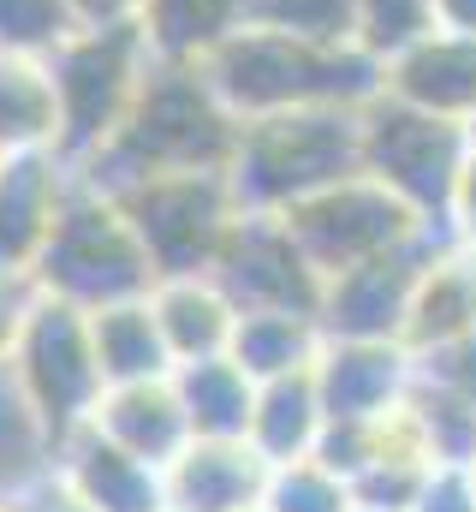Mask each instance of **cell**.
I'll return each mask as SVG.
<instances>
[{"label":"cell","mask_w":476,"mask_h":512,"mask_svg":"<svg viewBox=\"0 0 476 512\" xmlns=\"http://www.w3.org/2000/svg\"><path fill=\"white\" fill-rule=\"evenodd\" d=\"M238 126L244 120L215 96L203 66L155 60L131 114L78 167V179L102 185V191H125V185H143L161 173H227L238 149Z\"/></svg>","instance_id":"obj_1"},{"label":"cell","mask_w":476,"mask_h":512,"mask_svg":"<svg viewBox=\"0 0 476 512\" xmlns=\"http://www.w3.org/2000/svg\"><path fill=\"white\" fill-rule=\"evenodd\" d=\"M203 72L238 120H268L298 108H363L369 96H381V66L363 48L304 42L262 18H250L233 42H221L203 60Z\"/></svg>","instance_id":"obj_2"},{"label":"cell","mask_w":476,"mask_h":512,"mask_svg":"<svg viewBox=\"0 0 476 512\" xmlns=\"http://www.w3.org/2000/svg\"><path fill=\"white\" fill-rule=\"evenodd\" d=\"M346 173H363L357 108H298V114L244 120L227 161L238 209L250 215H286L292 203L316 197Z\"/></svg>","instance_id":"obj_3"},{"label":"cell","mask_w":476,"mask_h":512,"mask_svg":"<svg viewBox=\"0 0 476 512\" xmlns=\"http://www.w3.org/2000/svg\"><path fill=\"white\" fill-rule=\"evenodd\" d=\"M36 286L72 310H108L125 298H149L155 292V262L143 251L125 203L102 185H72V197L54 215V233L36 256Z\"/></svg>","instance_id":"obj_4"},{"label":"cell","mask_w":476,"mask_h":512,"mask_svg":"<svg viewBox=\"0 0 476 512\" xmlns=\"http://www.w3.org/2000/svg\"><path fill=\"white\" fill-rule=\"evenodd\" d=\"M149 66H155V48H149L137 18L78 24L48 54V78L60 96V155L72 167H84L119 131V120L131 114V102L149 78Z\"/></svg>","instance_id":"obj_5"},{"label":"cell","mask_w":476,"mask_h":512,"mask_svg":"<svg viewBox=\"0 0 476 512\" xmlns=\"http://www.w3.org/2000/svg\"><path fill=\"white\" fill-rule=\"evenodd\" d=\"M6 382H12L30 429L42 435L48 453L66 435L90 429L96 405L108 393V376L96 364V340H90V310H72V304L42 292L18 352L6 358Z\"/></svg>","instance_id":"obj_6"},{"label":"cell","mask_w":476,"mask_h":512,"mask_svg":"<svg viewBox=\"0 0 476 512\" xmlns=\"http://www.w3.org/2000/svg\"><path fill=\"white\" fill-rule=\"evenodd\" d=\"M357 143H363V173L381 179L393 197H405L423 221H447L459 173L476 149L465 120L423 114L387 90L357 108Z\"/></svg>","instance_id":"obj_7"},{"label":"cell","mask_w":476,"mask_h":512,"mask_svg":"<svg viewBox=\"0 0 476 512\" xmlns=\"http://www.w3.org/2000/svg\"><path fill=\"white\" fill-rule=\"evenodd\" d=\"M143 239V251L155 262V280L173 274H209L215 251L227 245L238 209V191L227 173H161L143 185L114 191Z\"/></svg>","instance_id":"obj_8"},{"label":"cell","mask_w":476,"mask_h":512,"mask_svg":"<svg viewBox=\"0 0 476 512\" xmlns=\"http://www.w3.org/2000/svg\"><path fill=\"white\" fill-rule=\"evenodd\" d=\"M286 227H292V239L304 245V256L316 262V274L334 280V274H346L357 262H375V256L411 245V239H417L423 227H435V221H423V215H417L405 197H393L381 179L346 173V179L322 185L316 197L292 203V209H286Z\"/></svg>","instance_id":"obj_9"},{"label":"cell","mask_w":476,"mask_h":512,"mask_svg":"<svg viewBox=\"0 0 476 512\" xmlns=\"http://www.w3.org/2000/svg\"><path fill=\"white\" fill-rule=\"evenodd\" d=\"M215 286L238 304V316L250 310H298V316H316L322 310V274L316 262L304 256V245L292 239L286 215H238L227 245L209 262Z\"/></svg>","instance_id":"obj_10"},{"label":"cell","mask_w":476,"mask_h":512,"mask_svg":"<svg viewBox=\"0 0 476 512\" xmlns=\"http://www.w3.org/2000/svg\"><path fill=\"white\" fill-rule=\"evenodd\" d=\"M447 239H453V227L435 221V227H423L411 245H399V251L375 256V262H357L346 274H334V280L322 286V310H316L322 334H328V340H399V346H405V316H411L417 280H423L429 256L441 251Z\"/></svg>","instance_id":"obj_11"},{"label":"cell","mask_w":476,"mask_h":512,"mask_svg":"<svg viewBox=\"0 0 476 512\" xmlns=\"http://www.w3.org/2000/svg\"><path fill=\"white\" fill-rule=\"evenodd\" d=\"M78 167L66 155H6L0 161V274H30L72 197Z\"/></svg>","instance_id":"obj_12"},{"label":"cell","mask_w":476,"mask_h":512,"mask_svg":"<svg viewBox=\"0 0 476 512\" xmlns=\"http://www.w3.org/2000/svg\"><path fill=\"white\" fill-rule=\"evenodd\" d=\"M48 471L96 512H161L167 507V489H161V465L125 453L119 441H108L96 423L66 435L54 453H48Z\"/></svg>","instance_id":"obj_13"},{"label":"cell","mask_w":476,"mask_h":512,"mask_svg":"<svg viewBox=\"0 0 476 512\" xmlns=\"http://www.w3.org/2000/svg\"><path fill=\"white\" fill-rule=\"evenodd\" d=\"M316 387L328 417H387L411 399L417 358L399 340H328L316 358Z\"/></svg>","instance_id":"obj_14"},{"label":"cell","mask_w":476,"mask_h":512,"mask_svg":"<svg viewBox=\"0 0 476 512\" xmlns=\"http://www.w3.org/2000/svg\"><path fill=\"white\" fill-rule=\"evenodd\" d=\"M274 465L250 447V441H203L191 435V447L161 471L167 507L173 512H250L262 507Z\"/></svg>","instance_id":"obj_15"},{"label":"cell","mask_w":476,"mask_h":512,"mask_svg":"<svg viewBox=\"0 0 476 512\" xmlns=\"http://www.w3.org/2000/svg\"><path fill=\"white\" fill-rule=\"evenodd\" d=\"M381 90L441 114V120H476V36L465 30H429L417 48H405L399 60L381 66Z\"/></svg>","instance_id":"obj_16"},{"label":"cell","mask_w":476,"mask_h":512,"mask_svg":"<svg viewBox=\"0 0 476 512\" xmlns=\"http://www.w3.org/2000/svg\"><path fill=\"white\" fill-rule=\"evenodd\" d=\"M96 429H102L108 441H119L125 453L161 465V471L191 447V417H185V399H179L173 376L108 387L102 405H96Z\"/></svg>","instance_id":"obj_17"},{"label":"cell","mask_w":476,"mask_h":512,"mask_svg":"<svg viewBox=\"0 0 476 512\" xmlns=\"http://www.w3.org/2000/svg\"><path fill=\"white\" fill-rule=\"evenodd\" d=\"M471 328H476V245L447 239L417 280V298H411V316H405V346H411V358H423L435 346L465 340Z\"/></svg>","instance_id":"obj_18"},{"label":"cell","mask_w":476,"mask_h":512,"mask_svg":"<svg viewBox=\"0 0 476 512\" xmlns=\"http://www.w3.org/2000/svg\"><path fill=\"white\" fill-rule=\"evenodd\" d=\"M149 304H155V322H161V334H167L173 370H179V364H197V358H221V352L233 346L238 304L215 286V274H173V280H155Z\"/></svg>","instance_id":"obj_19"},{"label":"cell","mask_w":476,"mask_h":512,"mask_svg":"<svg viewBox=\"0 0 476 512\" xmlns=\"http://www.w3.org/2000/svg\"><path fill=\"white\" fill-rule=\"evenodd\" d=\"M322 429H328V405H322V387L316 370H298V376H274V382H256V411H250V447L268 459V465H292V459H316L322 447Z\"/></svg>","instance_id":"obj_20"},{"label":"cell","mask_w":476,"mask_h":512,"mask_svg":"<svg viewBox=\"0 0 476 512\" xmlns=\"http://www.w3.org/2000/svg\"><path fill=\"white\" fill-rule=\"evenodd\" d=\"M250 18H256V0H143L137 6V24L155 60H173V66H203Z\"/></svg>","instance_id":"obj_21"},{"label":"cell","mask_w":476,"mask_h":512,"mask_svg":"<svg viewBox=\"0 0 476 512\" xmlns=\"http://www.w3.org/2000/svg\"><path fill=\"white\" fill-rule=\"evenodd\" d=\"M60 155V96L48 60L0 54V161L6 155Z\"/></svg>","instance_id":"obj_22"},{"label":"cell","mask_w":476,"mask_h":512,"mask_svg":"<svg viewBox=\"0 0 476 512\" xmlns=\"http://www.w3.org/2000/svg\"><path fill=\"white\" fill-rule=\"evenodd\" d=\"M173 387H179V399H185L191 435H203V441H244V435H250L256 376H244V364H238L233 352L179 364V370H173Z\"/></svg>","instance_id":"obj_23"},{"label":"cell","mask_w":476,"mask_h":512,"mask_svg":"<svg viewBox=\"0 0 476 512\" xmlns=\"http://www.w3.org/2000/svg\"><path fill=\"white\" fill-rule=\"evenodd\" d=\"M90 340H96V364H102L108 387L173 376V352H167V334H161L149 298H125V304L96 310L90 316Z\"/></svg>","instance_id":"obj_24"},{"label":"cell","mask_w":476,"mask_h":512,"mask_svg":"<svg viewBox=\"0 0 476 512\" xmlns=\"http://www.w3.org/2000/svg\"><path fill=\"white\" fill-rule=\"evenodd\" d=\"M322 346H328V334H322L316 316H298V310H250V316H238L227 352L244 364V376L274 382V376L316 370Z\"/></svg>","instance_id":"obj_25"},{"label":"cell","mask_w":476,"mask_h":512,"mask_svg":"<svg viewBox=\"0 0 476 512\" xmlns=\"http://www.w3.org/2000/svg\"><path fill=\"white\" fill-rule=\"evenodd\" d=\"M405 411H411V423H417V435H423L435 465H471L476 459V405L465 393H447V387L417 376Z\"/></svg>","instance_id":"obj_26"},{"label":"cell","mask_w":476,"mask_h":512,"mask_svg":"<svg viewBox=\"0 0 476 512\" xmlns=\"http://www.w3.org/2000/svg\"><path fill=\"white\" fill-rule=\"evenodd\" d=\"M429 30H441L435 0H357V48L387 66L405 48H417Z\"/></svg>","instance_id":"obj_27"},{"label":"cell","mask_w":476,"mask_h":512,"mask_svg":"<svg viewBox=\"0 0 476 512\" xmlns=\"http://www.w3.org/2000/svg\"><path fill=\"white\" fill-rule=\"evenodd\" d=\"M268 512H357V495L340 471H328L322 459H292V465H274L268 477Z\"/></svg>","instance_id":"obj_28"},{"label":"cell","mask_w":476,"mask_h":512,"mask_svg":"<svg viewBox=\"0 0 476 512\" xmlns=\"http://www.w3.org/2000/svg\"><path fill=\"white\" fill-rule=\"evenodd\" d=\"M84 18L72 0H0V54H30L48 60Z\"/></svg>","instance_id":"obj_29"},{"label":"cell","mask_w":476,"mask_h":512,"mask_svg":"<svg viewBox=\"0 0 476 512\" xmlns=\"http://www.w3.org/2000/svg\"><path fill=\"white\" fill-rule=\"evenodd\" d=\"M256 18L304 42L357 48V0H256Z\"/></svg>","instance_id":"obj_30"},{"label":"cell","mask_w":476,"mask_h":512,"mask_svg":"<svg viewBox=\"0 0 476 512\" xmlns=\"http://www.w3.org/2000/svg\"><path fill=\"white\" fill-rule=\"evenodd\" d=\"M429 459H405V453H387V459H375L369 471H357L352 477V495L357 507H375V512H411V501L423 495V483H429Z\"/></svg>","instance_id":"obj_31"},{"label":"cell","mask_w":476,"mask_h":512,"mask_svg":"<svg viewBox=\"0 0 476 512\" xmlns=\"http://www.w3.org/2000/svg\"><path fill=\"white\" fill-rule=\"evenodd\" d=\"M417 376L435 387H447V393H465L476 405V328L465 340H453V346H435V352H423L417 358Z\"/></svg>","instance_id":"obj_32"},{"label":"cell","mask_w":476,"mask_h":512,"mask_svg":"<svg viewBox=\"0 0 476 512\" xmlns=\"http://www.w3.org/2000/svg\"><path fill=\"white\" fill-rule=\"evenodd\" d=\"M36 298H42L36 274H0V370H6V358L18 352L24 328H30V310H36Z\"/></svg>","instance_id":"obj_33"},{"label":"cell","mask_w":476,"mask_h":512,"mask_svg":"<svg viewBox=\"0 0 476 512\" xmlns=\"http://www.w3.org/2000/svg\"><path fill=\"white\" fill-rule=\"evenodd\" d=\"M411 512H476V477L471 465H435Z\"/></svg>","instance_id":"obj_34"},{"label":"cell","mask_w":476,"mask_h":512,"mask_svg":"<svg viewBox=\"0 0 476 512\" xmlns=\"http://www.w3.org/2000/svg\"><path fill=\"white\" fill-rule=\"evenodd\" d=\"M18 501H24V512H96V507H84V501H78V495L48 471V465H42L36 477H24V483H18Z\"/></svg>","instance_id":"obj_35"},{"label":"cell","mask_w":476,"mask_h":512,"mask_svg":"<svg viewBox=\"0 0 476 512\" xmlns=\"http://www.w3.org/2000/svg\"><path fill=\"white\" fill-rule=\"evenodd\" d=\"M447 227H453V239L476 245V149H471V161H465V173H459V191H453Z\"/></svg>","instance_id":"obj_36"},{"label":"cell","mask_w":476,"mask_h":512,"mask_svg":"<svg viewBox=\"0 0 476 512\" xmlns=\"http://www.w3.org/2000/svg\"><path fill=\"white\" fill-rule=\"evenodd\" d=\"M137 6H143V0H72V12H78L84 24H114V18H137Z\"/></svg>","instance_id":"obj_37"},{"label":"cell","mask_w":476,"mask_h":512,"mask_svg":"<svg viewBox=\"0 0 476 512\" xmlns=\"http://www.w3.org/2000/svg\"><path fill=\"white\" fill-rule=\"evenodd\" d=\"M435 12H441V30L476 36V0H435Z\"/></svg>","instance_id":"obj_38"},{"label":"cell","mask_w":476,"mask_h":512,"mask_svg":"<svg viewBox=\"0 0 476 512\" xmlns=\"http://www.w3.org/2000/svg\"><path fill=\"white\" fill-rule=\"evenodd\" d=\"M0 512H24V501H18V489H0Z\"/></svg>","instance_id":"obj_39"},{"label":"cell","mask_w":476,"mask_h":512,"mask_svg":"<svg viewBox=\"0 0 476 512\" xmlns=\"http://www.w3.org/2000/svg\"><path fill=\"white\" fill-rule=\"evenodd\" d=\"M357 512H375V507H357Z\"/></svg>","instance_id":"obj_40"},{"label":"cell","mask_w":476,"mask_h":512,"mask_svg":"<svg viewBox=\"0 0 476 512\" xmlns=\"http://www.w3.org/2000/svg\"><path fill=\"white\" fill-rule=\"evenodd\" d=\"M250 512H268V507H250Z\"/></svg>","instance_id":"obj_41"},{"label":"cell","mask_w":476,"mask_h":512,"mask_svg":"<svg viewBox=\"0 0 476 512\" xmlns=\"http://www.w3.org/2000/svg\"><path fill=\"white\" fill-rule=\"evenodd\" d=\"M471 477H476V459H471Z\"/></svg>","instance_id":"obj_42"},{"label":"cell","mask_w":476,"mask_h":512,"mask_svg":"<svg viewBox=\"0 0 476 512\" xmlns=\"http://www.w3.org/2000/svg\"><path fill=\"white\" fill-rule=\"evenodd\" d=\"M471 137H476V120H471Z\"/></svg>","instance_id":"obj_43"},{"label":"cell","mask_w":476,"mask_h":512,"mask_svg":"<svg viewBox=\"0 0 476 512\" xmlns=\"http://www.w3.org/2000/svg\"><path fill=\"white\" fill-rule=\"evenodd\" d=\"M161 512H173V507H161Z\"/></svg>","instance_id":"obj_44"}]
</instances>
